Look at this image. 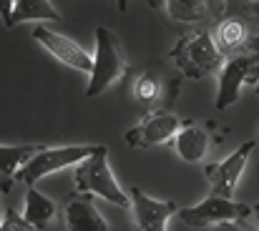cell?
<instances>
[{"instance_id": "cell-21", "label": "cell", "mask_w": 259, "mask_h": 231, "mask_svg": "<svg viewBox=\"0 0 259 231\" xmlns=\"http://www.w3.org/2000/svg\"><path fill=\"white\" fill-rule=\"evenodd\" d=\"M247 48H249V53H252V56H257L259 58V35H254V38L249 40V45H247Z\"/></svg>"}, {"instance_id": "cell-8", "label": "cell", "mask_w": 259, "mask_h": 231, "mask_svg": "<svg viewBox=\"0 0 259 231\" xmlns=\"http://www.w3.org/2000/svg\"><path fill=\"white\" fill-rule=\"evenodd\" d=\"M128 196H131V219L136 231H166V224L179 211L176 201L154 199L139 186H131Z\"/></svg>"}, {"instance_id": "cell-13", "label": "cell", "mask_w": 259, "mask_h": 231, "mask_svg": "<svg viewBox=\"0 0 259 231\" xmlns=\"http://www.w3.org/2000/svg\"><path fill=\"white\" fill-rule=\"evenodd\" d=\"M217 48L222 51V56H229V53H237L242 48L249 45L252 35H249V25L244 18H237V15H229V18H222L211 33Z\"/></svg>"}, {"instance_id": "cell-6", "label": "cell", "mask_w": 259, "mask_h": 231, "mask_svg": "<svg viewBox=\"0 0 259 231\" xmlns=\"http://www.w3.org/2000/svg\"><path fill=\"white\" fill-rule=\"evenodd\" d=\"M181 128H184V123H181L179 116H174L169 111H151L123 138H126V144L131 149H149V146H159V144L174 141Z\"/></svg>"}, {"instance_id": "cell-18", "label": "cell", "mask_w": 259, "mask_h": 231, "mask_svg": "<svg viewBox=\"0 0 259 231\" xmlns=\"http://www.w3.org/2000/svg\"><path fill=\"white\" fill-rule=\"evenodd\" d=\"M131 93H134V101L136 103L151 108V106H156L161 101V80H159L156 73L144 71V73L136 76L134 85H131Z\"/></svg>"}, {"instance_id": "cell-25", "label": "cell", "mask_w": 259, "mask_h": 231, "mask_svg": "<svg viewBox=\"0 0 259 231\" xmlns=\"http://www.w3.org/2000/svg\"><path fill=\"white\" fill-rule=\"evenodd\" d=\"M257 93H259V85H257Z\"/></svg>"}, {"instance_id": "cell-9", "label": "cell", "mask_w": 259, "mask_h": 231, "mask_svg": "<svg viewBox=\"0 0 259 231\" xmlns=\"http://www.w3.org/2000/svg\"><path fill=\"white\" fill-rule=\"evenodd\" d=\"M33 40L40 43L53 58H58L63 66L73 68V71H81L91 78L93 73V56H88V51H83L76 40H71L68 35H61L46 25H38L33 30Z\"/></svg>"}, {"instance_id": "cell-4", "label": "cell", "mask_w": 259, "mask_h": 231, "mask_svg": "<svg viewBox=\"0 0 259 231\" xmlns=\"http://www.w3.org/2000/svg\"><path fill=\"white\" fill-rule=\"evenodd\" d=\"M247 216H252L249 204H239L234 199H222L214 194L194 206L179 209V219L194 229H209V226H219V224H229V221H244Z\"/></svg>"}, {"instance_id": "cell-16", "label": "cell", "mask_w": 259, "mask_h": 231, "mask_svg": "<svg viewBox=\"0 0 259 231\" xmlns=\"http://www.w3.org/2000/svg\"><path fill=\"white\" fill-rule=\"evenodd\" d=\"M58 214V206L53 199H48L46 194H40L35 186H28L25 191V209H23V216L30 226H35V231L46 229Z\"/></svg>"}, {"instance_id": "cell-20", "label": "cell", "mask_w": 259, "mask_h": 231, "mask_svg": "<svg viewBox=\"0 0 259 231\" xmlns=\"http://www.w3.org/2000/svg\"><path fill=\"white\" fill-rule=\"evenodd\" d=\"M209 231H259V229H249L244 221H229V224H219V226H211Z\"/></svg>"}, {"instance_id": "cell-24", "label": "cell", "mask_w": 259, "mask_h": 231, "mask_svg": "<svg viewBox=\"0 0 259 231\" xmlns=\"http://www.w3.org/2000/svg\"><path fill=\"white\" fill-rule=\"evenodd\" d=\"M252 214L257 216V221H259V201H257V204H252Z\"/></svg>"}, {"instance_id": "cell-19", "label": "cell", "mask_w": 259, "mask_h": 231, "mask_svg": "<svg viewBox=\"0 0 259 231\" xmlns=\"http://www.w3.org/2000/svg\"><path fill=\"white\" fill-rule=\"evenodd\" d=\"M0 231H35V226H30L23 214L5 206L3 214H0Z\"/></svg>"}, {"instance_id": "cell-22", "label": "cell", "mask_w": 259, "mask_h": 231, "mask_svg": "<svg viewBox=\"0 0 259 231\" xmlns=\"http://www.w3.org/2000/svg\"><path fill=\"white\" fill-rule=\"evenodd\" d=\"M247 10H249V15H254V18L259 20V3H249V5H247Z\"/></svg>"}, {"instance_id": "cell-23", "label": "cell", "mask_w": 259, "mask_h": 231, "mask_svg": "<svg viewBox=\"0 0 259 231\" xmlns=\"http://www.w3.org/2000/svg\"><path fill=\"white\" fill-rule=\"evenodd\" d=\"M247 83H252V85H259V66L252 71V76H249V80Z\"/></svg>"}, {"instance_id": "cell-11", "label": "cell", "mask_w": 259, "mask_h": 231, "mask_svg": "<svg viewBox=\"0 0 259 231\" xmlns=\"http://www.w3.org/2000/svg\"><path fill=\"white\" fill-rule=\"evenodd\" d=\"M63 224L66 231H113V226L101 216L91 196H71L63 206Z\"/></svg>"}, {"instance_id": "cell-2", "label": "cell", "mask_w": 259, "mask_h": 231, "mask_svg": "<svg viewBox=\"0 0 259 231\" xmlns=\"http://www.w3.org/2000/svg\"><path fill=\"white\" fill-rule=\"evenodd\" d=\"M73 183H76V194H81V196H101L113 206L131 209L128 191H123V186L116 181V176L108 166V149L106 146H98V151L88 161L76 166Z\"/></svg>"}, {"instance_id": "cell-12", "label": "cell", "mask_w": 259, "mask_h": 231, "mask_svg": "<svg viewBox=\"0 0 259 231\" xmlns=\"http://www.w3.org/2000/svg\"><path fill=\"white\" fill-rule=\"evenodd\" d=\"M61 23V13L48 0H5L3 3V25L13 28L18 23Z\"/></svg>"}, {"instance_id": "cell-17", "label": "cell", "mask_w": 259, "mask_h": 231, "mask_svg": "<svg viewBox=\"0 0 259 231\" xmlns=\"http://www.w3.org/2000/svg\"><path fill=\"white\" fill-rule=\"evenodd\" d=\"M166 5V15L174 23H206L214 10H219V5L206 3V0H169Z\"/></svg>"}, {"instance_id": "cell-15", "label": "cell", "mask_w": 259, "mask_h": 231, "mask_svg": "<svg viewBox=\"0 0 259 231\" xmlns=\"http://www.w3.org/2000/svg\"><path fill=\"white\" fill-rule=\"evenodd\" d=\"M211 149V138H209V131L199 128V126H191L186 123L179 136L174 138V151L181 161H189V163H199L204 161V156L209 154Z\"/></svg>"}, {"instance_id": "cell-14", "label": "cell", "mask_w": 259, "mask_h": 231, "mask_svg": "<svg viewBox=\"0 0 259 231\" xmlns=\"http://www.w3.org/2000/svg\"><path fill=\"white\" fill-rule=\"evenodd\" d=\"M40 154V146H0V181H3V194L10 191L15 176Z\"/></svg>"}, {"instance_id": "cell-5", "label": "cell", "mask_w": 259, "mask_h": 231, "mask_svg": "<svg viewBox=\"0 0 259 231\" xmlns=\"http://www.w3.org/2000/svg\"><path fill=\"white\" fill-rule=\"evenodd\" d=\"M98 151V146H58V149H40V154L35 156L18 176L15 181L25 183V186H35L40 178L58 173L68 166H81L91 156Z\"/></svg>"}, {"instance_id": "cell-10", "label": "cell", "mask_w": 259, "mask_h": 231, "mask_svg": "<svg viewBox=\"0 0 259 231\" xmlns=\"http://www.w3.org/2000/svg\"><path fill=\"white\" fill-rule=\"evenodd\" d=\"M259 66V58L252 53H242V56H234V58H227V63L222 66L219 71V85H217V101L214 106L219 111L229 108L232 103H237L239 93H242V85L249 80L252 71Z\"/></svg>"}, {"instance_id": "cell-7", "label": "cell", "mask_w": 259, "mask_h": 231, "mask_svg": "<svg viewBox=\"0 0 259 231\" xmlns=\"http://www.w3.org/2000/svg\"><path fill=\"white\" fill-rule=\"evenodd\" d=\"M254 146H257V141L249 138V141H244L237 151H232L227 158H222L219 163L206 166V178H209V183H211V194H214V196L234 199L237 183H239V178H242V173H244V168H247V163H249V156L254 151Z\"/></svg>"}, {"instance_id": "cell-3", "label": "cell", "mask_w": 259, "mask_h": 231, "mask_svg": "<svg viewBox=\"0 0 259 231\" xmlns=\"http://www.w3.org/2000/svg\"><path fill=\"white\" fill-rule=\"evenodd\" d=\"M128 58L121 48V40L106 28H96V56H93V73L88 78L86 98H96L103 90H108L118 78L126 76Z\"/></svg>"}, {"instance_id": "cell-1", "label": "cell", "mask_w": 259, "mask_h": 231, "mask_svg": "<svg viewBox=\"0 0 259 231\" xmlns=\"http://www.w3.org/2000/svg\"><path fill=\"white\" fill-rule=\"evenodd\" d=\"M169 56L176 63V68L191 80H201L206 76H219L222 66L227 63V58L217 48L211 33H206V30H194V33L179 38V43L171 48Z\"/></svg>"}]
</instances>
